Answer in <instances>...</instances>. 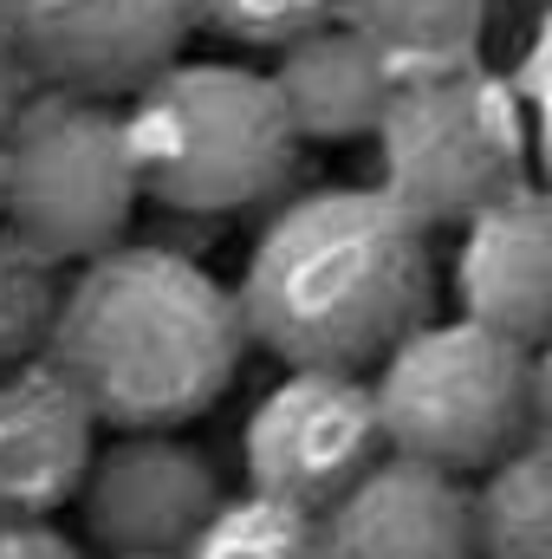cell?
I'll list each match as a JSON object with an SVG mask.
<instances>
[{
	"label": "cell",
	"mask_w": 552,
	"mask_h": 559,
	"mask_svg": "<svg viewBox=\"0 0 552 559\" xmlns=\"http://www.w3.org/2000/svg\"><path fill=\"white\" fill-rule=\"evenodd\" d=\"M0 202L13 241L52 267H79L118 248L137 222V169L124 150V118L111 98L46 92L13 118Z\"/></svg>",
	"instance_id": "cell-5"
},
{
	"label": "cell",
	"mask_w": 552,
	"mask_h": 559,
	"mask_svg": "<svg viewBox=\"0 0 552 559\" xmlns=\"http://www.w3.org/2000/svg\"><path fill=\"white\" fill-rule=\"evenodd\" d=\"M52 312H59V267L7 235L0 241V371L46 358Z\"/></svg>",
	"instance_id": "cell-17"
},
{
	"label": "cell",
	"mask_w": 552,
	"mask_h": 559,
	"mask_svg": "<svg viewBox=\"0 0 552 559\" xmlns=\"http://www.w3.org/2000/svg\"><path fill=\"white\" fill-rule=\"evenodd\" d=\"M267 79L299 143H358L377 131L404 72L364 33H351L345 20H325L279 46Z\"/></svg>",
	"instance_id": "cell-13"
},
{
	"label": "cell",
	"mask_w": 552,
	"mask_h": 559,
	"mask_svg": "<svg viewBox=\"0 0 552 559\" xmlns=\"http://www.w3.org/2000/svg\"><path fill=\"white\" fill-rule=\"evenodd\" d=\"M332 559H475L468 475L384 449L325 514Z\"/></svg>",
	"instance_id": "cell-10"
},
{
	"label": "cell",
	"mask_w": 552,
	"mask_h": 559,
	"mask_svg": "<svg viewBox=\"0 0 552 559\" xmlns=\"http://www.w3.org/2000/svg\"><path fill=\"white\" fill-rule=\"evenodd\" d=\"M92 449H98V417L59 378L52 358H26L0 371V508L7 514L65 508Z\"/></svg>",
	"instance_id": "cell-11"
},
{
	"label": "cell",
	"mask_w": 552,
	"mask_h": 559,
	"mask_svg": "<svg viewBox=\"0 0 552 559\" xmlns=\"http://www.w3.org/2000/svg\"><path fill=\"white\" fill-rule=\"evenodd\" d=\"M235 306L248 345L274 352L286 371H371L435 312L429 228L358 182L292 195L261 228Z\"/></svg>",
	"instance_id": "cell-2"
},
{
	"label": "cell",
	"mask_w": 552,
	"mask_h": 559,
	"mask_svg": "<svg viewBox=\"0 0 552 559\" xmlns=\"http://www.w3.org/2000/svg\"><path fill=\"white\" fill-rule=\"evenodd\" d=\"M118 118L137 195L176 215L261 209L299 169V131L279 111L274 79L235 59H169Z\"/></svg>",
	"instance_id": "cell-3"
},
{
	"label": "cell",
	"mask_w": 552,
	"mask_h": 559,
	"mask_svg": "<svg viewBox=\"0 0 552 559\" xmlns=\"http://www.w3.org/2000/svg\"><path fill=\"white\" fill-rule=\"evenodd\" d=\"M371 404L384 449L481 475L533 436V345L468 312H429L371 365Z\"/></svg>",
	"instance_id": "cell-4"
},
{
	"label": "cell",
	"mask_w": 552,
	"mask_h": 559,
	"mask_svg": "<svg viewBox=\"0 0 552 559\" xmlns=\"http://www.w3.org/2000/svg\"><path fill=\"white\" fill-rule=\"evenodd\" d=\"M72 501L105 559H182L215 514L221 481L195 442H176V429H118L92 449Z\"/></svg>",
	"instance_id": "cell-8"
},
{
	"label": "cell",
	"mask_w": 552,
	"mask_h": 559,
	"mask_svg": "<svg viewBox=\"0 0 552 559\" xmlns=\"http://www.w3.org/2000/svg\"><path fill=\"white\" fill-rule=\"evenodd\" d=\"M195 26L235 39V46H286L325 20H338V0H189Z\"/></svg>",
	"instance_id": "cell-18"
},
{
	"label": "cell",
	"mask_w": 552,
	"mask_h": 559,
	"mask_svg": "<svg viewBox=\"0 0 552 559\" xmlns=\"http://www.w3.org/2000/svg\"><path fill=\"white\" fill-rule=\"evenodd\" d=\"M475 559H552V455L540 436L507 449L468 488Z\"/></svg>",
	"instance_id": "cell-14"
},
{
	"label": "cell",
	"mask_w": 552,
	"mask_h": 559,
	"mask_svg": "<svg viewBox=\"0 0 552 559\" xmlns=\"http://www.w3.org/2000/svg\"><path fill=\"white\" fill-rule=\"evenodd\" d=\"M377 455H384V436H377V404H371V378L364 371L292 365L254 404V417L241 429L248 488L299 501V508H319V514Z\"/></svg>",
	"instance_id": "cell-7"
},
{
	"label": "cell",
	"mask_w": 552,
	"mask_h": 559,
	"mask_svg": "<svg viewBox=\"0 0 552 559\" xmlns=\"http://www.w3.org/2000/svg\"><path fill=\"white\" fill-rule=\"evenodd\" d=\"M46 358L111 429H182L248 358L241 306L202 261L118 241L59 286Z\"/></svg>",
	"instance_id": "cell-1"
},
{
	"label": "cell",
	"mask_w": 552,
	"mask_h": 559,
	"mask_svg": "<svg viewBox=\"0 0 552 559\" xmlns=\"http://www.w3.org/2000/svg\"><path fill=\"white\" fill-rule=\"evenodd\" d=\"M384 195L422 228H461L488 202L514 195L520 176V118L507 92L468 66L404 72L377 118Z\"/></svg>",
	"instance_id": "cell-6"
},
{
	"label": "cell",
	"mask_w": 552,
	"mask_h": 559,
	"mask_svg": "<svg viewBox=\"0 0 552 559\" xmlns=\"http://www.w3.org/2000/svg\"><path fill=\"white\" fill-rule=\"evenodd\" d=\"M7 20L20 59L79 98H131L195 33L189 0H7Z\"/></svg>",
	"instance_id": "cell-9"
},
{
	"label": "cell",
	"mask_w": 552,
	"mask_h": 559,
	"mask_svg": "<svg viewBox=\"0 0 552 559\" xmlns=\"http://www.w3.org/2000/svg\"><path fill=\"white\" fill-rule=\"evenodd\" d=\"M475 13L481 0H338V20L364 33L397 72L455 66L475 39Z\"/></svg>",
	"instance_id": "cell-16"
},
{
	"label": "cell",
	"mask_w": 552,
	"mask_h": 559,
	"mask_svg": "<svg viewBox=\"0 0 552 559\" xmlns=\"http://www.w3.org/2000/svg\"><path fill=\"white\" fill-rule=\"evenodd\" d=\"M0 559H79V547L46 514H13L0 521Z\"/></svg>",
	"instance_id": "cell-19"
},
{
	"label": "cell",
	"mask_w": 552,
	"mask_h": 559,
	"mask_svg": "<svg viewBox=\"0 0 552 559\" xmlns=\"http://www.w3.org/2000/svg\"><path fill=\"white\" fill-rule=\"evenodd\" d=\"M182 559H332L325 554V521L319 508L279 501V495H221L202 534Z\"/></svg>",
	"instance_id": "cell-15"
},
{
	"label": "cell",
	"mask_w": 552,
	"mask_h": 559,
	"mask_svg": "<svg viewBox=\"0 0 552 559\" xmlns=\"http://www.w3.org/2000/svg\"><path fill=\"white\" fill-rule=\"evenodd\" d=\"M461 312L540 345L552 325V209L540 189H514L488 202L481 215L461 222V254H455Z\"/></svg>",
	"instance_id": "cell-12"
}]
</instances>
